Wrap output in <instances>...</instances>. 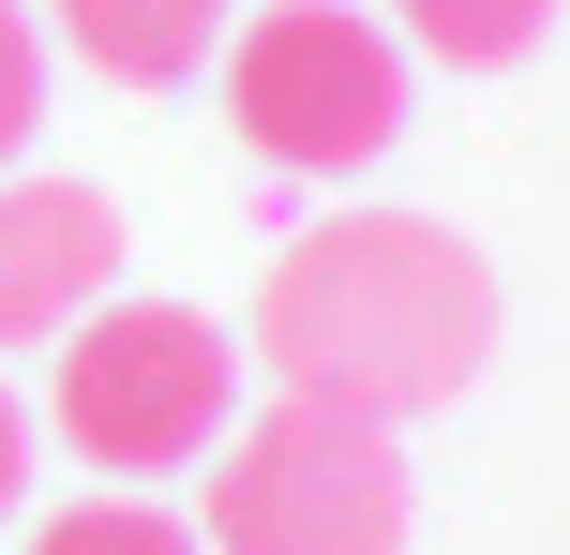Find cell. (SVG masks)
<instances>
[{
    "label": "cell",
    "mask_w": 570,
    "mask_h": 555,
    "mask_svg": "<svg viewBox=\"0 0 570 555\" xmlns=\"http://www.w3.org/2000/svg\"><path fill=\"white\" fill-rule=\"evenodd\" d=\"M226 120H240V150L285 166V180H361L375 150L405 136V46H391V16H361V0H271V16H240Z\"/></svg>",
    "instance_id": "cell-4"
},
{
    "label": "cell",
    "mask_w": 570,
    "mask_h": 555,
    "mask_svg": "<svg viewBox=\"0 0 570 555\" xmlns=\"http://www.w3.org/2000/svg\"><path fill=\"white\" fill-rule=\"evenodd\" d=\"M46 136V30H30V0H0V166Z\"/></svg>",
    "instance_id": "cell-9"
},
{
    "label": "cell",
    "mask_w": 570,
    "mask_h": 555,
    "mask_svg": "<svg viewBox=\"0 0 570 555\" xmlns=\"http://www.w3.org/2000/svg\"><path fill=\"white\" fill-rule=\"evenodd\" d=\"M240 376H256V360L210 316H180V300H90V316L60 330L46 420L76 436V466L166 480V466H210V436L240 420Z\"/></svg>",
    "instance_id": "cell-2"
},
{
    "label": "cell",
    "mask_w": 570,
    "mask_h": 555,
    "mask_svg": "<svg viewBox=\"0 0 570 555\" xmlns=\"http://www.w3.org/2000/svg\"><path fill=\"white\" fill-rule=\"evenodd\" d=\"M210 555H405V450L361 406L271 390L210 436Z\"/></svg>",
    "instance_id": "cell-3"
},
{
    "label": "cell",
    "mask_w": 570,
    "mask_h": 555,
    "mask_svg": "<svg viewBox=\"0 0 570 555\" xmlns=\"http://www.w3.org/2000/svg\"><path fill=\"white\" fill-rule=\"evenodd\" d=\"M16 496H30V406L0 390V526H16Z\"/></svg>",
    "instance_id": "cell-10"
},
{
    "label": "cell",
    "mask_w": 570,
    "mask_h": 555,
    "mask_svg": "<svg viewBox=\"0 0 570 555\" xmlns=\"http://www.w3.org/2000/svg\"><path fill=\"white\" fill-rule=\"evenodd\" d=\"M30 555H210V541L180 511H150V496H76V511L30 526Z\"/></svg>",
    "instance_id": "cell-8"
},
{
    "label": "cell",
    "mask_w": 570,
    "mask_h": 555,
    "mask_svg": "<svg viewBox=\"0 0 570 555\" xmlns=\"http://www.w3.org/2000/svg\"><path fill=\"white\" fill-rule=\"evenodd\" d=\"M495 360V270L435 210H331L256 286V376L301 406L421 420Z\"/></svg>",
    "instance_id": "cell-1"
},
{
    "label": "cell",
    "mask_w": 570,
    "mask_h": 555,
    "mask_svg": "<svg viewBox=\"0 0 570 555\" xmlns=\"http://www.w3.org/2000/svg\"><path fill=\"white\" fill-rule=\"evenodd\" d=\"M120 270V210L90 180H16L0 166V346H60Z\"/></svg>",
    "instance_id": "cell-5"
},
{
    "label": "cell",
    "mask_w": 570,
    "mask_h": 555,
    "mask_svg": "<svg viewBox=\"0 0 570 555\" xmlns=\"http://www.w3.org/2000/svg\"><path fill=\"white\" fill-rule=\"evenodd\" d=\"M60 46L90 60L106 90H180L210 46H226V0H46Z\"/></svg>",
    "instance_id": "cell-6"
},
{
    "label": "cell",
    "mask_w": 570,
    "mask_h": 555,
    "mask_svg": "<svg viewBox=\"0 0 570 555\" xmlns=\"http://www.w3.org/2000/svg\"><path fill=\"white\" fill-rule=\"evenodd\" d=\"M405 16V46L421 60H451V76H495V60H525L556 30V0H391Z\"/></svg>",
    "instance_id": "cell-7"
}]
</instances>
